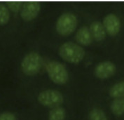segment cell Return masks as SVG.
<instances>
[{
	"instance_id": "cell-1",
	"label": "cell",
	"mask_w": 124,
	"mask_h": 120,
	"mask_svg": "<svg viewBox=\"0 0 124 120\" xmlns=\"http://www.w3.org/2000/svg\"><path fill=\"white\" fill-rule=\"evenodd\" d=\"M58 52L63 60L70 63H79L85 56L84 48L72 41H66L62 44L59 47Z\"/></svg>"
},
{
	"instance_id": "cell-2",
	"label": "cell",
	"mask_w": 124,
	"mask_h": 120,
	"mask_svg": "<svg viewBox=\"0 0 124 120\" xmlns=\"http://www.w3.org/2000/svg\"><path fill=\"white\" fill-rule=\"evenodd\" d=\"M46 70L49 78L54 83L62 85L69 80V73L65 66L57 60L48 61L46 64Z\"/></svg>"
},
{
	"instance_id": "cell-3",
	"label": "cell",
	"mask_w": 124,
	"mask_h": 120,
	"mask_svg": "<svg viewBox=\"0 0 124 120\" xmlns=\"http://www.w3.org/2000/svg\"><path fill=\"white\" fill-rule=\"evenodd\" d=\"M78 25V19L75 14L65 12L61 14L56 21L55 28L61 36H68L72 34Z\"/></svg>"
},
{
	"instance_id": "cell-4",
	"label": "cell",
	"mask_w": 124,
	"mask_h": 120,
	"mask_svg": "<svg viewBox=\"0 0 124 120\" xmlns=\"http://www.w3.org/2000/svg\"><path fill=\"white\" fill-rule=\"evenodd\" d=\"M43 64V58L37 52L32 51L26 54L21 61L23 72L29 76L34 75L40 71Z\"/></svg>"
},
{
	"instance_id": "cell-5",
	"label": "cell",
	"mask_w": 124,
	"mask_h": 120,
	"mask_svg": "<svg viewBox=\"0 0 124 120\" xmlns=\"http://www.w3.org/2000/svg\"><path fill=\"white\" fill-rule=\"evenodd\" d=\"M37 100L44 106L54 108L60 106L64 102V97L61 92L55 89H46L41 91Z\"/></svg>"
},
{
	"instance_id": "cell-6",
	"label": "cell",
	"mask_w": 124,
	"mask_h": 120,
	"mask_svg": "<svg viewBox=\"0 0 124 120\" xmlns=\"http://www.w3.org/2000/svg\"><path fill=\"white\" fill-rule=\"evenodd\" d=\"M41 10V4L39 1H31L24 2L20 10V16L23 20L30 21L38 16Z\"/></svg>"
},
{
	"instance_id": "cell-7",
	"label": "cell",
	"mask_w": 124,
	"mask_h": 120,
	"mask_svg": "<svg viewBox=\"0 0 124 120\" xmlns=\"http://www.w3.org/2000/svg\"><path fill=\"white\" fill-rule=\"evenodd\" d=\"M116 65L111 61L107 60L98 63L94 69V73L99 79L105 80L113 76L116 72Z\"/></svg>"
},
{
	"instance_id": "cell-8",
	"label": "cell",
	"mask_w": 124,
	"mask_h": 120,
	"mask_svg": "<svg viewBox=\"0 0 124 120\" xmlns=\"http://www.w3.org/2000/svg\"><path fill=\"white\" fill-rule=\"evenodd\" d=\"M103 26L107 34L111 36L116 35L121 29V21L116 15L114 13L107 14L103 19Z\"/></svg>"
},
{
	"instance_id": "cell-9",
	"label": "cell",
	"mask_w": 124,
	"mask_h": 120,
	"mask_svg": "<svg viewBox=\"0 0 124 120\" xmlns=\"http://www.w3.org/2000/svg\"><path fill=\"white\" fill-rule=\"evenodd\" d=\"M76 41L79 44L83 46H88L92 43V37L89 27L87 26L81 27L75 34Z\"/></svg>"
},
{
	"instance_id": "cell-10",
	"label": "cell",
	"mask_w": 124,
	"mask_h": 120,
	"mask_svg": "<svg viewBox=\"0 0 124 120\" xmlns=\"http://www.w3.org/2000/svg\"><path fill=\"white\" fill-rule=\"evenodd\" d=\"M89 29H90L92 37L94 40L98 41L105 40L107 32L105 31L103 24L101 22L97 21V20L92 22L91 24L90 25Z\"/></svg>"
},
{
	"instance_id": "cell-11",
	"label": "cell",
	"mask_w": 124,
	"mask_h": 120,
	"mask_svg": "<svg viewBox=\"0 0 124 120\" xmlns=\"http://www.w3.org/2000/svg\"><path fill=\"white\" fill-rule=\"evenodd\" d=\"M112 113L116 116H121L124 114V98H114L110 105Z\"/></svg>"
},
{
	"instance_id": "cell-12",
	"label": "cell",
	"mask_w": 124,
	"mask_h": 120,
	"mask_svg": "<svg viewBox=\"0 0 124 120\" xmlns=\"http://www.w3.org/2000/svg\"><path fill=\"white\" fill-rule=\"evenodd\" d=\"M109 95L114 98H124V81L114 84L109 89Z\"/></svg>"
},
{
	"instance_id": "cell-13",
	"label": "cell",
	"mask_w": 124,
	"mask_h": 120,
	"mask_svg": "<svg viewBox=\"0 0 124 120\" xmlns=\"http://www.w3.org/2000/svg\"><path fill=\"white\" fill-rule=\"evenodd\" d=\"M66 116L65 110L59 106L52 108L48 114V120H65Z\"/></svg>"
},
{
	"instance_id": "cell-14",
	"label": "cell",
	"mask_w": 124,
	"mask_h": 120,
	"mask_svg": "<svg viewBox=\"0 0 124 120\" xmlns=\"http://www.w3.org/2000/svg\"><path fill=\"white\" fill-rule=\"evenodd\" d=\"M10 18V11L7 4L0 2V25H5Z\"/></svg>"
},
{
	"instance_id": "cell-15",
	"label": "cell",
	"mask_w": 124,
	"mask_h": 120,
	"mask_svg": "<svg viewBox=\"0 0 124 120\" xmlns=\"http://www.w3.org/2000/svg\"><path fill=\"white\" fill-rule=\"evenodd\" d=\"M89 120H107L105 112L100 108H93L88 114Z\"/></svg>"
},
{
	"instance_id": "cell-16",
	"label": "cell",
	"mask_w": 124,
	"mask_h": 120,
	"mask_svg": "<svg viewBox=\"0 0 124 120\" xmlns=\"http://www.w3.org/2000/svg\"><path fill=\"white\" fill-rule=\"evenodd\" d=\"M23 3L21 1H8L7 2V6L13 12H18L20 10H21Z\"/></svg>"
},
{
	"instance_id": "cell-17",
	"label": "cell",
	"mask_w": 124,
	"mask_h": 120,
	"mask_svg": "<svg viewBox=\"0 0 124 120\" xmlns=\"http://www.w3.org/2000/svg\"><path fill=\"white\" fill-rule=\"evenodd\" d=\"M0 120H17V118L11 112H4L0 114Z\"/></svg>"
}]
</instances>
